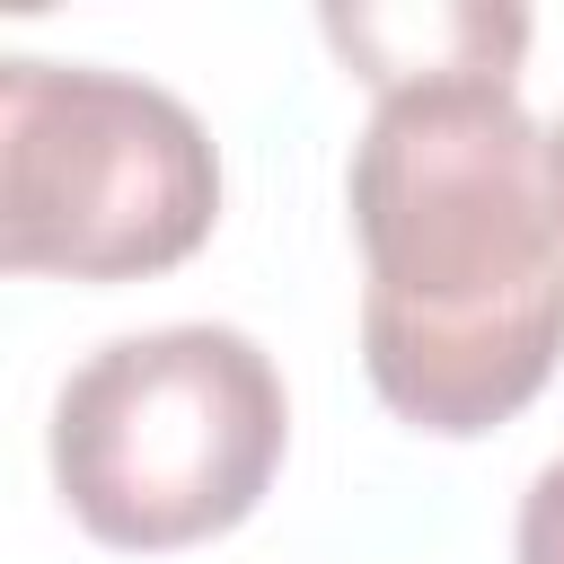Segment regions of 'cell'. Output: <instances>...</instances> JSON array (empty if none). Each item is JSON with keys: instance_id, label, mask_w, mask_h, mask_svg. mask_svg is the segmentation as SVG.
Here are the masks:
<instances>
[{"instance_id": "obj_1", "label": "cell", "mask_w": 564, "mask_h": 564, "mask_svg": "<svg viewBox=\"0 0 564 564\" xmlns=\"http://www.w3.org/2000/svg\"><path fill=\"white\" fill-rule=\"evenodd\" d=\"M361 361L423 432L511 423L564 352V141L511 79L388 88L352 141Z\"/></svg>"}, {"instance_id": "obj_2", "label": "cell", "mask_w": 564, "mask_h": 564, "mask_svg": "<svg viewBox=\"0 0 564 564\" xmlns=\"http://www.w3.org/2000/svg\"><path fill=\"white\" fill-rule=\"evenodd\" d=\"M291 441L282 370L238 326H150L97 344L53 405V485L106 546H203L238 529Z\"/></svg>"}, {"instance_id": "obj_6", "label": "cell", "mask_w": 564, "mask_h": 564, "mask_svg": "<svg viewBox=\"0 0 564 564\" xmlns=\"http://www.w3.org/2000/svg\"><path fill=\"white\" fill-rule=\"evenodd\" d=\"M555 141H564V123H555Z\"/></svg>"}, {"instance_id": "obj_5", "label": "cell", "mask_w": 564, "mask_h": 564, "mask_svg": "<svg viewBox=\"0 0 564 564\" xmlns=\"http://www.w3.org/2000/svg\"><path fill=\"white\" fill-rule=\"evenodd\" d=\"M520 564H564V458L538 467V485L520 494Z\"/></svg>"}, {"instance_id": "obj_4", "label": "cell", "mask_w": 564, "mask_h": 564, "mask_svg": "<svg viewBox=\"0 0 564 564\" xmlns=\"http://www.w3.org/2000/svg\"><path fill=\"white\" fill-rule=\"evenodd\" d=\"M326 35L388 97V88H414V79H476V70L511 79L520 44H529V18L520 9H476V0H449V9H326Z\"/></svg>"}, {"instance_id": "obj_3", "label": "cell", "mask_w": 564, "mask_h": 564, "mask_svg": "<svg viewBox=\"0 0 564 564\" xmlns=\"http://www.w3.org/2000/svg\"><path fill=\"white\" fill-rule=\"evenodd\" d=\"M220 220V159L185 97L79 70L0 62V264L132 282L185 264Z\"/></svg>"}]
</instances>
